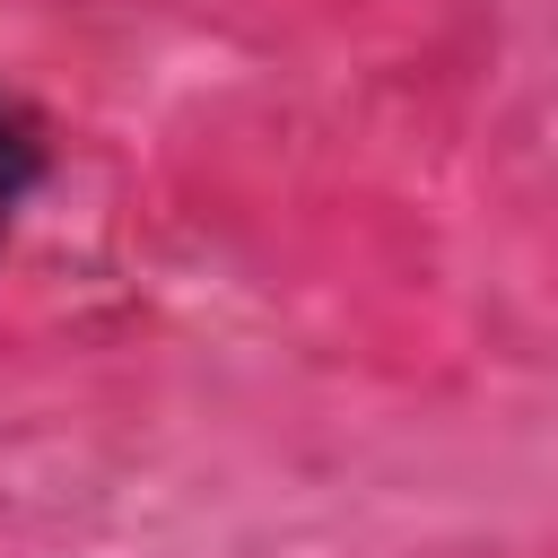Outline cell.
I'll list each match as a JSON object with an SVG mask.
<instances>
[{"label": "cell", "mask_w": 558, "mask_h": 558, "mask_svg": "<svg viewBox=\"0 0 558 558\" xmlns=\"http://www.w3.org/2000/svg\"><path fill=\"white\" fill-rule=\"evenodd\" d=\"M44 174H52V140H44L35 105L0 87V235H9V227H17V209L44 192Z\"/></svg>", "instance_id": "cell-1"}]
</instances>
